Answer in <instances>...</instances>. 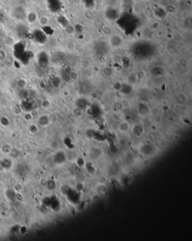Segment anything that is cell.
Returning <instances> with one entry per match:
<instances>
[{
	"instance_id": "1",
	"label": "cell",
	"mask_w": 192,
	"mask_h": 241,
	"mask_svg": "<svg viewBox=\"0 0 192 241\" xmlns=\"http://www.w3.org/2000/svg\"><path fill=\"white\" fill-rule=\"evenodd\" d=\"M33 37L35 41L40 44H44L47 41V35L42 29H36L33 32Z\"/></svg>"
},
{
	"instance_id": "2",
	"label": "cell",
	"mask_w": 192,
	"mask_h": 241,
	"mask_svg": "<svg viewBox=\"0 0 192 241\" xmlns=\"http://www.w3.org/2000/svg\"><path fill=\"white\" fill-rule=\"evenodd\" d=\"M38 64L40 67L45 68L47 67L50 63V58L47 53L45 51H41L38 53L37 56Z\"/></svg>"
},
{
	"instance_id": "3",
	"label": "cell",
	"mask_w": 192,
	"mask_h": 241,
	"mask_svg": "<svg viewBox=\"0 0 192 241\" xmlns=\"http://www.w3.org/2000/svg\"><path fill=\"white\" fill-rule=\"evenodd\" d=\"M27 22L30 24H33L38 21V16L37 14L34 11H30L27 14L26 16Z\"/></svg>"
},
{
	"instance_id": "4",
	"label": "cell",
	"mask_w": 192,
	"mask_h": 241,
	"mask_svg": "<svg viewBox=\"0 0 192 241\" xmlns=\"http://www.w3.org/2000/svg\"><path fill=\"white\" fill-rule=\"evenodd\" d=\"M50 122L51 121L50 119V117L46 115L40 116L38 119V123L40 125L42 126H47Z\"/></svg>"
},
{
	"instance_id": "5",
	"label": "cell",
	"mask_w": 192,
	"mask_h": 241,
	"mask_svg": "<svg viewBox=\"0 0 192 241\" xmlns=\"http://www.w3.org/2000/svg\"><path fill=\"white\" fill-rule=\"evenodd\" d=\"M49 18L46 16H41L38 19V24L42 28L45 27L46 26L49 25Z\"/></svg>"
},
{
	"instance_id": "6",
	"label": "cell",
	"mask_w": 192,
	"mask_h": 241,
	"mask_svg": "<svg viewBox=\"0 0 192 241\" xmlns=\"http://www.w3.org/2000/svg\"><path fill=\"white\" fill-rule=\"evenodd\" d=\"M118 129L121 132H127L130 129V124L127 122L123 121L118 126Z\"/></svg>"
},
{
	"instance_id": "7",
	"label": "cell",
	"mask_w": 192,
	"mask_h": 241,
	"mask_svg": "<svg viewBox=\"0 0 192 241\" xmlns=\"http://www.w3.org/2000/svg\"><path fill=\"white\" fill-rule=\"evenodd\" d=\"M59 147H60L59 142L56 140H52V141L49 144V147L51 149H52V150H56V149H58Z\"/></svg>"
},
{
	"instance_id": "8",
	"label": "cell",
	"mask_w": 192,
	"mask_h": 241,
	"mask_svg": "<svg viewBox=\"0 0 192 241\" xmlns=\"http://www.w3.org/2000/svg\"><path fill=\"white\" fill-rule=\"evenodd\" d=\"M41 106L43 109H48V108H49L51 106L50 101L48 100H43L41 103Z\"/></svg>"
},
{
	"instance_id": "9",
	"label": "cell",
	"mask_w": 192,
	"mask_h": 241,
	"mask_svg": "<svg viewBox=\"0 0 192 241\" xmlns=\"http://www.w3.org/2000/svg\"><path fill=\"white\" fill-rule=\"evenodd\" d=\"M33 118V115L30 112H27L24 114V119L26 121H30Z\"/></svg>"
},
{
	"instance_id": "10",
	"label": "cell",
	"mask_w": 192,
	"mask_h": 241,
	"mask_svg": "<svg viewBox=\"0 0 192 241\" xmlns=\"http://www.w3.org/2000/svg\"><path fill=\"white\" fill-rule=\"evenodd\" d=\"M6 58V53L2 49H0V61H4Z\"/></svg>"
},
{
	"instance_id": "11",
	"label": "cell",
	"mask_w": 192,
	"mask_h": 241,
	"mask_svg": "<svg viewBox=\"0 0 192 241\" xmlns=\"http://www.w3.org/2000/svg\"><path fill=\"white\" fill-rule=\"evenodd\" d=\"M23 83H25V80L24 79H21L19 80L18 82V86L19 88H24L25 86V84H23Z\"/></svg>"
},
{
	"instance_id": "12",
	"label": "cell",
	"mask_w": 192,
	"mask_h": 241,
	"mask_svg": "<svg viewBox=\"0 0 192 241\" xmlns=\"http://www.w3.org/2000/svg\"><path fill=\"white\" fill-rule=\"evenodd\" d=\"M35 176H37V177H35V179H36L37 181H40V180H41V179L42 178L41 174H40L38 172L35 173Z\"/></svg>"
},
{
	"instance_id": "13",
	"label": "cell",
	"mask_w": 192,
	"mask_h": 241,
	"mask_svg": "<svg viewBox=\"0 0 192 241\" xmlns=\"http://www.w3.org/2000/svg\"><path fill=\"white\" fill-rule=\"evenodd\" d=\"M0 234H1V233H0Z\"/></svg>"
}]
</instances>
